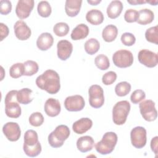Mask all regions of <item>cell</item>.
<instances>
[{
  "label": "cell",
  "mask_w": 158,
  "mask_h": 158,
  "mask_svg": "<svg viewBox=\"0 0 158 158\" xmlns=\"http://www.w3.org/2000/svg\"><path fill=\"white\" fill-rule=\"evenodd\" d=\"M37 86L51 94H56L60 88V77L54 70L48 69L39 75L36 79Z\"/></svg>",
  "instance_id": "cell-1"
},
{
  "label": "cell",
  "mask_w": 158,
  "mask_h": 158,
  "mask_svg": "<svg viewBox=\"0 0 158 158\" xmlns=\"http://www.w3.org/2000/svg\"><path fill=\"white\" fill-rule=\"evenodd\" d=\"M23 149L25 154L33 157L38 156L41 152V146L38 141V134L33 130H28L24 134Z\"/></svg>",
  "instance_id": "cell-2"
},
{
  "label": "cell",
  "mask_w": 158,
  "mask_h": 158,
  "mask_svg": "<svg viewBox=\"0 0 158 158\" xmlns=\"http://www.w3.org/2000/svg\"><path fill=\"white\" fill-rule=\"evenodd\" d=\"M117 139V135L115 133L106 132L103 135L102 139L95 144V149L98 153L102 155L110 154L114 149Z\"/></svg>",
  "instance_id": "cell-3"
},
{
  "label": "cell",
  "mask_w": 158,
  "mask_h": 158,
  "mask_svg": "<svg viewBox=\"0 0 158 158\" xmlns=\"http://www.w3.org/2000/svg\"><path fill=\"white\" fill-rule=\"evenodd\" d=\"M17 90H11L7 93L5 97V112L7 117L13 118L19 117L22 110L17 99Z\"/></svg>",
  "instance_id": "cell-4"
},
{
  "label": "cell",
  "mask_w": 158,
  "mask_h": 158,
  "mask_svg": "<svg viewBox=\"0 0 158 158\" xmlns=\"http://www.w3.org/2000/svg\"><path fill=\"white\" fill-rule=\"evenodd\" d=\"M70 133V130L67 126L65 125H58L48 135V143L52 148H60L69 138Z\"/></svg>",
  "instance_id": "cell-5"
},
{
  "label": "cell",
  "mask_w": 158,
  "mask_h": 158,
  "mask_svg": "<svg viewBox=\"0 0 158 158\" xmlns=\"http://www.w3.org/2000/svg\"><path fill=\"white\" fill-rule=\"evenodd\" d=\"M130 104L127 101L117 102L112 109V120L115 125H123L130 110Z\"/></svg>",
  "instance_id": "cell-6"
},
{
  "label": "cell",
  "mask_w": 158,
  "mask_h": 158,
  "mask_svg": "<svg viewBox=\"0 0 158 158\" xmlns=\"http://www.w3.org/2000/svg\"><path fill=\"white\" fill-rule=\"evenodd\" d=\"M112 60L117 67L127 68L133 64V56L130 51L120 49L114 52L112 56Z\"/></svg>",
  "instance_id": "cell-7"
},
{
  "label": "cell",
  "mask_w": 158,
  "mask_h": 158,
  "mask_svg": "<svg viewBox=\"0 0 158 158\" xmlns=\"http://www.w3.org/2000/svg\"><path fill=\"white\" fill-rule=\"evenodd\" d=\"M89 103L93 108H100L104 103V91L102 87L98 85H91L88 90Z\"/></svg>",
  "instance_id": "cell-8"
},
{
  "label": "cell",
  "mask_w": 158,
  "mask_h": 158,
  "mask_svg": "<svg viewBox=\"0 0 158 158\" xmlns=\"http://www.w3.org/2000/svg\"><path fill=\"white\" fill-rule=\"evenodd\" d=\"M139 107L140 113L145 120L152 122L157 118V111L153 101L151 99L144 100L139 104Z\"/></svg>",
  "instance_id": "cell-9"
},
{
  "label": "cell",
  "mask_w": 158,
  "mask_h": 158,
  "mask_svg": "<svg viewBox=\"0 0 158 158\" xmlns=\"http://www.w3.org/2000/svg\"><path fill=\"white\" fill-rule=\"evenodd\" d=\"M131 144L137 149H141L145 146L147 141L146 130L143 127H136L130 132Z\"/></svg>",
  "instance_id": "cell-10"
},
{
  "label": "cell",
  "mask_w": 158,
  "mask_h": 158,
  "mask_svg": "<svg viewBox=\"0 0 158 158\" xmlns=\"http://www.w3.org/2000/svg\"><path fill=\"white\" fill-rule=\"evenodd\" d=\"M139 62L149 68L156 67L158 63L157 54L148 49H142L138 54Z\"/></svg>",
  "instance_id": "cell-11"
},
{
  "label": "cell",
  "mask_w": 158,
  "mask_h": 158,
  "mask_svg": "<svg viewBox=\"0 0 158 158\" xmlns=\"http://www.w3.org/2000/svg\"><path fill=\"white\" fill-rule=\"evenodd\" d=\"M85 106L83 98L80 95L70 96L66 98L64 101L65 108L70 112H78L83 110Z\"/></svg>",
  "instance_id": "cell-12"
},
{
  "label": "cell",
  "mask_w": 158,
  "mask_h": 158,
  "mask_svg": "<svg viewBox=\"0 0 158 158\" xmlns=\"http://www.w3.org/2000/svg\"><path fill=\"white\" fill-rule=\"evenodd\" d=\"M2 132L6 138L10 141H17L20 137L21 130L16 122H9L2 127Z\"/></svg>",
  "instance_id": "cell-13"
},
{
  "label": "cell",
  "mask_w": 158,
  "mask_h": 158,
  "mask_svg": "<svg viewBox=\"0 0 158 158\" xmlns=\"http://www.w3.org/2000/svg\"><path fill=\"white\" fill-rule=\"evenodd\" d=\"M33 0H19L15 7L17 16L20 19H24L29 17L34 7Z\"/></svg>",
  "instance_id": "cell-14"
},
{
  "label": "cell",
  "mask_w": 158,
  "mask_h": 158,
  "mask_svg": "<svg viewBox=\"0 0 158 158\" xmlns=\"http://www.w3.org/2000/svg\"><path fill=\"white\" fill-rule=\"evenodd\" d=\"M57 54L59 59L66 60L72 54L73 51V45L67 40H60L58 41L57 44Z\"/></svg>",
  "instance_id": "cell-15"
},
{
  "label": "cell",
  "mask_w": 158,
  "mask_h": 158,
  "mask_svg": "<svg viewBox=\"0 0 158 158\" xmlns=\"http://www.w3.org/2000/svg\"><path fill=\"white\" fill-rule=\"evenodd\" d=\"M14 33L17 38L21 41L28 40L31 34L30 28L23 20L17 21L14 25Z\"/></svg>",
  "instance_id": "cell-16"
},
{
  "label": "cell",
  "mask_w": 158,
  "mask_h": 158,
  "mask_svg": "<svg viewBox=\"0 0 158 158\" xmlns=\"http://www.w3.org/2000/svg\"><path fill=\"white\" fill-rule=\"evenodd\" d=\"M44 112L47 115L54 117L57 116L61 110L59 101L54 98L48 99L44 104Z\"/></svg>",
  "instance_id": "cell-17"
},
{
  "label": "cell",
  "mask_w": 158,
  "mask_h": 158,
  "mask_svg": "<svg viewBox=\"0 0 158 158\" xmlns=\"http://www.w3.org/2000/svg\"><path fill=\"white\" fill-rule=\"evenodd\" d=\"M93 126L92 120L88 118H81L73 123L72 129L77 134H83L88 131Z\"/></svg>",
  "instance_id": "cell-18"
},
{
  "label": "cell",
  "mask_w": 158,
  "mask_h": 158,
  "mask_svg": "<svg viewBox=\"0 0 158 158\" xmlns=\"http://www.w3.org/2000/svg\"><path fill=\"white\" fill-rule=\"evenodd\" d=\"M54 38L49 33L45 32L41 33L36 40V46L41 51H46L49 49L53 44Z\"/></svg>",
  "instance_id": "cell-19"
},
{
  "label": "cell",
  "mask_w": 158,
  "mask_h": 158,
  "mask_svg": "<svg viewBox=\"0 0 158 158\" xmlns=\"http://www.w3.org/2000/svg\"><path fill=\"white\" fill-rule=\"evenodd\" d=\"M81 4V0H67L65 3L66 14L71 17L77 16L80 12Z\"/></svg>",
  "instance_id": "cell-20"
},
{
  "label": "cell",
  "mask_w": 158,
  "mask_h": 158,
  "mask_svg": "<svg viewBox=\"0 0 158 158\" xmlns=\"http://www.w3.org/2000/svg\"><path fill=\"white\" fill-rule=\"evenodd\" d=\"M94 144L93 138L90 136H83L77 141V149L81 152H86L91 151Z\"/></svg>",
  "instance_id": "cell-21"
},
{
  "label": "cell",
  "mask_w": 158,
  "mask_h": 158,
  "mask_svg": "<svg viewBox=\"0 0 158 158\" xmlns=\"http://www.w3.org/2000/svg\"><path fill=\"white\" fill-rule=\"evenodd\" d=\"M122 10L123 4L120 1H112L107 7V16L112 19H116L120 15Z\"/></svg>",
  "instance_id": "cell-22"
},
{
  "label": "cell",
  "mask_w": 158,
  "mask_h": 158,
  "mask_svg": "<svg viewBox=\"0 0 158 158\" xmlns=\"http://www.w3.org/2000/svg\"><path fill=\"white\" fill-rule=\"evenodd\" d=\"M104 19L102 12L98 9H91L86 14V20L87 22L93 25L101 24L104 21Z\"/></svg>",
  "instance_id": "cell-23"
},
{
  "label": "cell",
  "mask_w": 158,
  "mask_h": 158,
  "mask_svg": "<svg viewBox=\"0 0 158 158\" xmlns=\"http://www.w3.org/2000/svg\"><path fill=\"white\" fill-rule=\"evenodd\" d=\"M89 32V29L88 27L84 23H80L73 29L70 36L73 40H80L87 37Z\"/></svg>",
  "instance_id": "cell-24"
},
{
  "label": "cell",
  "mask_w": 158,
  "mask_h": 158,
  "mask_svg": "<svg viewBox=\"0 0 158 158\" xmlns=\"http://www.w3.org/2000/svg\"><path fill=\"white\" fill-rule=\"evenodd\" d=\"M154 19V15L153 12L149 9H143L138 12V16L137 19V23L146 25L151 23Z\"/></svg>",
  "instance_id": "cell-25"
},
{
  "label": "cell",
  "mask_w": 158,
  "mask_h": 158,
  "mask_svg": "<svg viewBox=\"0 0 158 158\" xmlns=\"http://www.w3.org/2000/svg\"><path fill=\"white\" fill-rule=\"evenodd\" d=\"M118 34V30L116 26L110 24L107 25L102 30V37L106 42H112L114 41Z\"/></svg>",
  "instance_id": "cell-26"
},
{
  "label": "cell",
  "mask_w": 158,
  "mask_h": 158,
  "mask_svg": "<svg viewBox=\"0 0 158 158\" xmlns=\"http://www.w3.org/2000/svg\"><path fill=\"white\" fill-rule=\"evenodd\" d=\"M32 90L24 88L17 91V99L19 103L22 104H28L33 101Z\"/></svg>",
  "instance_id": "cell-27"
},
{
  "label": "cell",
  "mask_w": 158,
  "mask_h": 158,
  "mask_svg": "<svg viewBox=\"0 0 158 158\" xmlns=\"http://www.w3.org/2000/svg\"><path fill=\"white\" fill-rule=\"evenodd\" d=\"M85 50L89 55L96 54L100 48L99 42L96 38H90L85 43Z\"/></svg>",
  "instance_id": "cell-28"
},
{
  "label": "cell",
  "mask_w": 158,
  "mask_h": 158,
  "mask_svg": "<svg viewBox=\"0 0 158 158\" xmlns=\"http://www.w3.org/2000/svg\"><path fill=\"white\" fill-rule=\"evenodd\" d=\"M23 75L32 76L38 71L39 67L37 62L31 60H28L23 63Z\"/></svg>",
  "instance_id": "cell-29"
},
{
  "label": "cell",
  "mask_w": 158,
  "mask_h": 158,
  "mask_svg": "<svg viewBox=\"0 0 158 158\" xmlns=\"http://www.w3.org/2000/svg\"><path fill=\"white\" fill-rule=\"evenodd\" d=\"M37 11L41 17H48L51 14L52 9L48 1H41L38 4Z\"/></svg>",
  "instance_id": "cell-30"
},
{
  "label": "cell",
  "mask_w": 158,
  "mask_h": 158,
  "mask_svg": "<svg viewBox=\"0 0 158 158\" xmlns=\"http://www.w3.org/2000/svg\"><path fill=\"white\" fill-rule=\"evenodd\" d=\"M131 91V85L127 81H121L116 85L115 87V94L120 96L127 95Z\"/></svg>",
  "instance_id": "cell-31"
},
{
  "label": "cell",
  "mask_w": 158,
  "mask_h": 158,
  "mask_svg": "<svg viewBox=\"0 0 158 158\" xmlns=\"http://www.w3.org/2000/svg\"><path fill=\"white\" fill-rule=\"evenodd\" d=\"M96 66L101 70H106L110 66V62L108 57L102 54L98 55L94 59Z\"/></svg>",
  "instance_id": "cell-32"
},
{
  "label": "cell",
  "mask_w": 158,
  "mask_h": 158,
  "mask_svg": "<svg viewBox=\"0 0 158 158\" xmlns=\"http://www.w3.org/2000/svg\"><path fill=\"white\" fill-rule=\"evenodd\" d=\"M145 38L150 43L158 44V27L156 25L146 30L145 32Z\"/></svg>",
  "instance_id": "cell-33"
},
{
  "label": "cell",
  "mask_w": 158,
  "mask_h": 158,
  "mask_svg": "<svg viewBox=\"0 0 158 158\" xmlns=\"http://www.w3.org/2000/svg\"><path fill=\"white\" fill-rule=\"evenodd\" d=\"M70 27L67 23L58 22L54 25L53 27V31L57 36H64L67 35L69 31Z\"/></svg>",
  "instance_id": "cell-34"
},
{
  "label": "cell",
  "mask_w": 158,
  "mask_h": 158,
  "mask_svg": "<svg viewBox=\"0 0 158 158\" xmlns=\"http://www.w3.org/2000/svg\"><path fill=\"white\" fill-rule=\"evenodd\" d=\"M24 69L23 64L15 63L13 64L9 69V75L13 78H18L23 75Z\"/></svg>",
  "instance_id": "cell-35"
},
{
  "label": "cell",
  "mask_w": 158,
  "mask_h": 158,
  "mask_svg": "<svg viewBox=\"0 0 158 158\" xmlns=\"http://www.w3.org/2000/svg\"><path fill=\"white\" fill-rule=\"evenodd\" d=\"M28 121L31 125L33 127H40L44 122V117L41 113L36 112L30 115Z\"/></svg>",
  "instance_id": "cell-36"
},
{
  "label": "cell",
  "mask_w": 158,
  "mask_h": 158,
  "mask_svg": "<svg viewBox=\"0 0 158 158\" xmlns=\"http://www.w3.org/2000/svg\"><path fill=\"white\" fill-rule=\"evenodd\" d=\"M146 98V94L142 89L135 90L130 96V100L132 103L136 104L144 100Z\"/></svg>",
  "instance_id": "cell-37"
},
{
  "label": "cell",
  "mask_w": 158,
  "mask_h": 158,
  "mask_svg": "<svg viewBox=\"0 0 158 158\" xmlns=\"http://www.w3.org/2000/svg\"><path fill=\"white\" fill-rule=\"evenodd\" d=\"M120 40L122 43L127 46H131L133 45L136 42L135 36L132 33L128 32L123 33L121 36Z\"/></svg>",
  "instance_id": "cell-38"
},
{
  "label": "cell",
  "mask_w": 158,
  "mask_h": 158,
  "mask_svg": "<svg viewBox=\"0 0 158 158\" xmlns=\"http://www.w3.org/2000/svg\"><path fill=\"white\" fill-rule=\"evenodd\" d=\"M138 12L135 9H127L124 14V19L128 23H133L137 21Z\"/></svg>",
  "instance_id": "cell-39"
},
{
  "label": "cell",
  "mask_w": 158,
  "mask_h": 158,
  "mask_svg": "<svg viewBox=\"0 0 158 158\" xmlns=\"http://www.w3.org/2000/svg\"><path fill=\"white\" fill-rule=\"evenodd\" d=\"M116 79V73L113 71H109L104 74V75L102 77V81L105 85H110L114 83Z\"/></svg>",
  "instance_id": "cell-40"
},
{
  "label": "cell",
  "mask_w": 158,
  "mask_h": 158,
  "mask_svg": "<svg viewBox=\"0 0 158 158\" xmlns=\"http://www.w3.org/2000/svg\"><path fill=\"white\" fill-rule=\"evenodd\" d=\"M12 3L8 0H1L0 1V13L2 15H7L11 12Z\"/></svg>",
  "instance_id": "cell-41"
},
{
  "label": "cell",
  "mask_w": 158,
  "mask_h": 158,
  "mask_svg": "<svg viewBox=\"0 0 158 158\" xmlns=\"http://www.w3.org/2000/svg\"><path fill=\"white\" fill-rule=\"evenodd\" d=\"M0 27H1V41H2L5 38H6L9 35V28L7 26L3 23H0Z\"/></svg>",
  "instance_id": "cell-42"
},
{
  "label": "cell",
  "mask_w": 158,
  "mask_h": 158,
  "mask_svg": "<svg viewBox=\"0 0 158 158\" xmlns=\"http://www.w3.org/2000/svg\"><path fill=\"white\" fill-rule=\"evenodd\" d=\"M157 144H158V136L154 137L151 141V148L154 153L157 156Z\"/></svg>",
  "instance_id": "cell-43"
},
{
  "label": "cell",
  "mask_w": 158,
  "mask_h": 158,
  "mask_svg": "<svg viewBox=\"0 0 158 158\" xmlns=\"http://www.w3.org/2000/svg\"><path fill=\"white\" fill-rule=\"evenodd\" d=\"M127 2L131 4V5H138V4H142L146 3V1H143V0H133V1H127Z\"/></svg>",
  "instance_id": "cell-44"
},
{
  "label": "cell",
  "mask_w": 158,
  "mask_h": 158,
  "mask_svg": "<svg viewBox=\"0 0 158 158\" xmlns=\"http://www.w3.org/2000/svg\"><path fill=\"white\" fill-rule=\"evenodd\" d=\"M87 2H88V3H89V4L92 5V6H96L98 4H99L101 2V0H99H99H88Z\"/></svg>",
  "instance_id": "cell-45"
},
{
  "label": "cell",
  "mask_w": 158,
  "mask_h": 158,
  "mask_svg": "<svg viewBox=\"0 0 158 158\" xmlns=\"http://www.w3.org/2000/svg\"><path fill=\"white\" fill-rule=\"evenodd\" d=\"M147 2L151 4V5H154V6H156L157 5L158 1H147Z\"/></svg>",
  "instance_id": "cell-46"
}]
</instances>
